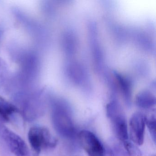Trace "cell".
I'll list each match as a JSON object with an SVG mask.
<instances>
[{
  "label": "cell",
  "instance_id": "obj_11",
  "mask_svg": "<svg viewBox=\"0 0 156 156\" xmlns=\"http://www.w3.org/2000/svg\"><path fill=\"white\" fill-rule=\"evenodd\" d=\"M122 145L129 156H141L140 150L128 140L122 142Z\"/></svg>",
  "mask_w": 156,
  "mask_h": 156
},
{
  "label": "cell",
  "instance_id": "obj_6",
  "mask_svg": "<svg viewBox=\"0 0 156 156\" xmlns=\"http://www.w3.org/2000/svg\"><path fill=\"white\" fill-rule=\"evenodd\" d=\"M145 115L141 112L134 113L129 122V136L132 142L141 145L144 142L145 133Z\"/></svg>",
  "mask_w": 156,
  "mask_h": 156
},
{
  "label": "cell",
  "instance_id": "obj_12",
  "mask_svg": "<svg viewBox=\"0 0 156 156\" xmlns=\"http://www.w3.org/2000/svg\"></svg>",
  "mask_w": 156,
  "mask_h": 156
},
{
  "label": "cell",
  "instance_id": "obj_7",
  "mask_svg": "<svg viewBox=\"0 0 156 156\" xmlns=\"http://www.w3.org/2000/svg\"><path fill=\"white\" fill-rule=\"evenodd\" d=\"M18 113L19 110L15 105L0 96V127L11 121Z\"/></svg>",
  "mask_w": 156,
  "mask_h": 156
},
{
  "label": "cell",
  "instance_id": "obj_4",
  "mask_svg": "<svg viewBox=\"0 0 156 156\" xmlns=\"http://www.w3.org/2000/svg\"><path fill=\"white\" fill-rule=\"evenodd\" d=\"M0 134L15 156H31L28 146L20 136L4 126L0 127Z\"/></svg>",
  "mask_w": 156,
  "mask_h": 156
},
{
  "label": "cell",
  "instance_id": "obj_2",
  "mask_svg": "<svg viewBox=\"0 0 156 156\" xmlns=\"http://www.w3.org/2000/svg\"><path fill=\"white\" fill-rule=\"evenodd\" d=\"M28 140L33 156H39L43 150L54 148L57 140L49 129L42 126L31 128L28 133Z\"/></svg>",
  "mask_w": 156,
  "mask_h": 156
},
{
  "label": "cell",
  "instance_id": "obj_1",
  "mask_svg": "<svg viewBox=\"0 0 156 156\" xmlns=\"http://www.w3.org/2000/svg\"><path fill=\"white\" fill-rule=\"evenodd\" d=\"M51 109L53 125L57 133L64 138L73 137L75 128L67 104L62 99H53L51 103Z\"/></svg>",
  "mask_w": 156,
  "mask_h": 156
},
{
  "label": "cell",
  "instance_id": "obj_5",
  "mask_svg": "<svg viewBox=\"0 0 156 156\" xmlns=\"http://www.w3.org/2000/svg\"><path fill=\"white\" fill-rule=\"evenodd\" d=\"M81 146L89 156H105V149L99 139L93 132L83 130L79 134Z\"/></svg>",
  "mask_w": 156,
  "mask_h": 156
},
{
  "label": "cell",
  "instance_id": "obj_9",
  "mask_svg": "<svg viewBox=\"0 0 156 156\" xmlns=\"http://www.w3.org/2000/svg\"><path fill=\"white\" fill-rule=\"evenodd\" d=\"M8 70L5 62L0 58V90H6L8 88L9 77Z\"/></svg>",
  "mask_w": 156,
  "mask_h": 156
},
{
  "label": "cell",
  "instance_id": "obj_3",
  "mask_svg": "<svg viewBox=\"0 0 156 156\" xmlns=\"http://www.w3.org/2000/svg\"><path fill=\"white\" fill-rule=\"evenodd\" d=\"M106 112L119 139L122 142L128 140L127 124L120 104L116 100L113 99L107 105Z\"/></svg>",
  "mask_w": 156,
  "mask_h": 156
},
{
  "label": "cell",
  "instance_id": "obj_10",
  "mask_svg": "<svg viewBox=\"0 0 156 156\" xmlns=\"http://www.w3.org/2000/svg\"><path fill=\"white\" fill-rule=\"evenodd\" d=\"M145 123L149 131L150 134L154 143H156V114L155 111L145 115Z\"/></svg>",
  "mask_w": 156,
  "mask_h": 156
},
{
  "label": "cell",
  "instance_id": "obj_8",
  "mask_svg": "<svg viewBox=\"0 0 156 156\" xmlns=\"http://www.w3.org/2000/svg\"><path fill=\"white\" fill-rule=\"evenodd\" d=\"M156 97L152 92V88L142 90L137 94L135 98L137 106L143 109L152 108L156 105Z\"/></svg>",
  "mask_w": 156,
  "mask_h": 156
}]
</instances>
